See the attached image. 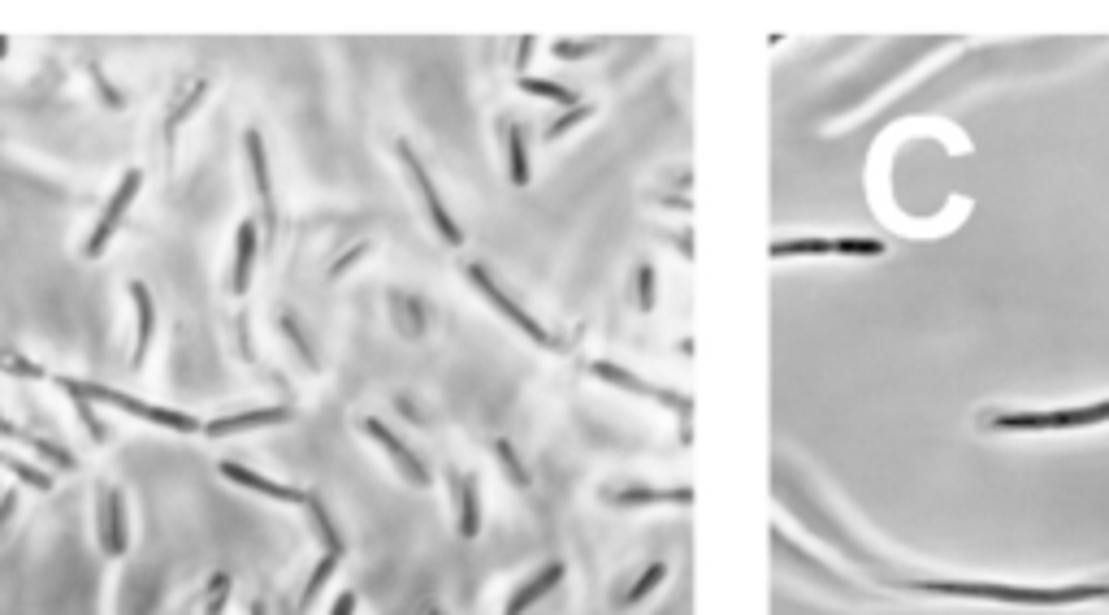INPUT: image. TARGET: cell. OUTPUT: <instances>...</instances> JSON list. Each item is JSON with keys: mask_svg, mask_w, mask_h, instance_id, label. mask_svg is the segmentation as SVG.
I'll return each mask as SVG.
<instances>
[{"mask_svg": "<svg viewBox=\"0 0 1109 615\" xmlns=\"http://www.w3.org/2000/svg\"><path fill=\"white\" fill-rule=\"evenodd\" d=\"M1097 425H1109V399L1075 403V408L997 412V416H988V429H997V434H1058V429H1097Z\"/></svg>", "mask_w": 1109, "mask_h": 615, "instance_id": "1", "label": "cell"}, {"mask_svg": "<svg viewBox=\"0 0 1109 615\" xmlns=\"http://www.w3.org/2000/svg\"><path fill=\"white\" fill-rule=\"evenodd\" d=\"M74 386L83 390V395H87L91 403H104V408H117V412L135 416V421H148V425H156V429H174V434H200V421H195L191 412H178V408H156V403H143V399L126 395V390H117V386L78 382V377H74Z\"/></svg>", "mask_w": 1109, "mask_h": 615, "instance_id": "2", "label": "cell"}, {"mask_svg": "<svg viewBox=\"0 0 1109 615\" xmlns=\"http://www.w3.org/2000/svg\"><path fill=\"white\" fill-rule=\"evenodd\" d=\"M464 278H468V282H473V286H477V295H481V299H486V304H490L494 312H499V317H503V321H512V325H516V330H520V334H525V338H529V343H538V347H546V351H559V343H555V334H551V330H546V325H542L538 317H533V312H525V308H520V304H516V299H512V295H507V291H503V286H499V282H494V278H490V273H486V269H481V265H464Z\"/></svg>", "mask_w": 1109, "mask_h": 615, "instance_id": "3", "label": "cell"}, {"mask_svg": "<svg viewBox=\"0 0 1109 615\" xmlns=\"http://www.w3.org/2000/svg\"><path fill=\"white\" fill-rule=\"evenodd\" d=\"M399 161H403V169H408V182H412V191L421 195V208H425V217H429V226L438 230V239L442 243H451V247H460L464 243V230H460V221L451 217V208L442 204V195H438V187H434V178H429V169H425V161L421 156L412 152V143H399Z\"/></svg>", "mask_w": 1109, "mask_h": 615, "instance_id": "4", "label": "cell"}, {"mask_svg": "<svg viewBox=\"0 0 1109 615\" xmlns=\"http://www.w3.org/2000/svg\"><path fill=\"white\" fill-rule=\"evenodd\" d=\"M139 191H143V169H126V174H122V182H117V191L109 195V204H104L100 221H96V226H91L87 243H83V256H87V260H100V256H104V247L113 243V234H117V226H122V221H126L130 204L139 200Z\"/></svg>", "mask_w": 1109, "mask_h": 615, "instance_id": "5", "label": "cell"}, {"mask_svg": "<svg viewBox=\"0 0 1109 615\" xmlns=\"http://www.w3.org/2000/svg\"><path fill=\"white\" fill-rule=\"evenodd\" d=\"M96 542L100 555L122 559L130 546V516H126V494L117 486H100L96 490Z\"/></svg>", "mask_w": 1109, "mask_h": 615, "instance_id": "6", "label": "cell"}, {"mask_svg": "<svg viewBox=\"0 0 1109 615\" xmlns=\"http://www.w3.org/2000/svg\"><path fill=\"white\" fill-rule=\"evenodd\" d=\"M889 243L884 239H863V234H850V239H776L772 243V260H793V256H884Z\"/></svg>", "mask_w": 1109, "mask_h": 615, "instance_id": "7", "label": "cell"}, {"mask_svg": "<svg viewBox=\"0 0 1109 615\" xmlns=\"http://www.w3.org/2000/svg\"><path fill=\"white\" fill-rule=\"evenodd\" d=\"M243 152H247V169H252V187L260 200V230H265L260 243H273L278 239V204H273V178H269V156H265L260 130H243Z\"/></svg>", "mask_w": 1109, "mask_h": 615, "instance_id": "8", "label": "cell"}, {"mask_svg": "<svg viewBox=\"0 0 1109 615\" xmlns=\"http://www.w3.org/2000/svg\"><path fill=\"white\" fill-rule=\"evenodd\" d=\"M360 429L377 442V447H382V455H386L390 464H395V473H399L403 481H408V486H416V490H425V486H429V468H425L421 460H416V451H412L408 442H403V438L395 434V429H386L382 421H377V416H364Z\"/></svg>", "mask_w": 1109, "mask_h": 615, "instance_id": "9", "label": "cell"}, {"mask_svg": "<svg viewBox=\"0 0 1109 615\" xmlns=\"http://www.w3.org/2000/svg\"><path fill=\"white\" fill-rule=\"evenodd\" d=\"M221 477H226V481H234V486H239V490H252V494H260V499H269V503L304 507V499H308V490H299V486H286V481H269V477H260L256 468L239 464V460H221Z\"/></svg>", "mask_w": 1109, "mask_h": 615, "instance_id": "10", "label": "cell"}, {"mask_svg": "<svg viewBox=\"0 0 1109 615\" xmlns=\"http://www.w3.org/2000/svg\"><path fill=\"white\" fill-rule=\"evenodd\" d=\"M295 412L291 408H247V412H226L217 421L200 425L204 438H230V434H252V429H269V425H291Z\"/></svg>", "mask_w": 1109, "mask_h": 615, "instance_id": "11", "label": "cell"}, {"mask_svg": "<svg viewBox=\"0 0 1109 615\" xmlns=\"http://www.w3.org/2000/svg\"><path fill=\"white\" fill-rule=\"evenodd\" d=\"M260 256V226L256 221H239L234 230V260H230V295H247Z\"/></svg>", "mask_w": 1109, "mask_h": 615, "instance_id": "12", "label": "cell"}, {"mask_svg": "<svg viewBox=\"0 0 1109 615\" xmlns=\"http://www.w3.org/2000/svg\"><path fill=\"white\" fill-rule=\"evenodd\" d=\"M590 373L598 377V382H607V386L624 390V395H637V399H655V403H668V408H676V403H681V408H689V399H676L672 390H659V386H650V382H642V377H633L629 369H620V364H611V360H594V364H590Z\"/></svg>", "mask_w": 1109, "mask_h": 615, "instance_id": "13", "label": "cell"}, {"mask_svg": "<svg viewBox=\"0 0 1109 615\" xmlns=\"http://www.w3.org/2000/svg\"><path fill=\"white\" fill-rule=\"evenodd\" d=\"M564 581V564H542L538 572H533V577H525L512 590V598H507V607H503V615H525L529 607H538L546 594H555V585Z\"/></svg>", "mask_w": 1109, "mask_h": 615, "instance_id": "14", "label": "cell"}, {"mask_svg": "<svg viewBox=\"0 0 1109 615\" xmlns=\"http://www.w3.org/2000/svg\"><path fill=\"white\" fill-rule=\"evenodd\" d=\"M130 304H135V351H130V369H139L152 351V334H156V304L152 291L143 282H130Z\"/></svg>", "mask_w": 1109, "mask_h": 615, "instance_id": "15", "label": "cell"}, {"mask_svg": "<svg viewBox=\"0 0 1109 615\" xmlns=\"http://www.w3.org/2000/svg\"><path fill=\"white\" fill-rule=\"evenodd\" d=\"M451 494H455V525H460V538H477V533H481V490H477V477L451 473Z\"/></svg>", "mask_w": 1109, "mask_h": 615, "instance_id": "16", "label": "cell"}, {"mask_svg": "<svg viewBox=\"0 0 1109 615\" xmlns=\"http://www.w3.org/2000/svg\"><path fill=\"white\" fill-rule=\"evenodd\" d=\"M0 438H13V442H22L26 451L31 455H39V460H44L48 468H57V473H74L78 468V460L65 447H57V442H48V438H35L31 429H22V425H9L5 421V429H0Z\"/></svg>", "mask_w": 1109, "mask_h": 615, "instance_id": "17", "label": "cell"}, {"mask_svg": "<svg viewBox=\"0 0 1109 615\" xmlns=\"http://www.w3.org/2000/svg\"><path fill=\"white\" fill-rule=\"evenodd\" d=\"M204 96H208V83H204V78H195V83L178 96L174 109H169V117H165V156H169V161H174V152H178V130L187 126V117L204 104Z\"/></svg>", "mask_w": 1109, "mask_h": 615, "instance_id": "18", "label": "cell"}, {"mask_svg": "<svg viewBox=\"0 0 1109 615\" xmlns=\"http://www.w3.org/2000/svg\"><path fill=\"white\" fill-rule=\"evenodd\" d=\"M499 139H503V152H507V178L516 182V187H525L529 182V148H525V130H520L512 117H503L499 122Z\"/></svg>", "mask_w": 1109, "mask_h": 615, "instance_id": "19", "label": "cell"}, {"mask_svg": "<svg viewBox=\"0 0 1109 615\" xmlns=\"http://www.w3.org/2000/svg\"><path fill=\"white\" fill-rule=\"evenodd\" d=\"M304 512H308V525H312V533H317V538H321V551H325V555H347V542H343V533H338L334 516L325 512V503L317 499V494H308V499H304Z\"/></svg>", "mask_w": 1109, "mask_h": 615, "instance_id": "20", "label": "cell"}, {"mask_svg": "<svg viewBox=\"0 0 1109 615\" xmlns=\"http://www.w3.org/2000/svg\"><path fill=\"white\" fill-rule=\"evenodd\" d=\"M57 386H61V395L74 403V412H78V421H83L87 438H91V442H104V438H109V429H104V421L96 416V403H91V399L83 395V390L74 386V377H57Z\"/></svg>", "mask_w": 1109, "mask_h": 615, "instance_id": "21", "label": "cell"}, {"mask_svg": "<svg viewBox=\"0 0 1109 615\" xmlns=\"http://www.w3.org/2000/svg\"><path fill=\"white\" fill-rule=\"evenodd\" d=\"M0 468H5V473H13V477H18L22 486L39 490V494H48L52 486H57V481H52V473H48V468H39V464H31V460H22V455H13L9 447H0Z\"/></svg>", "mask_w": 1109, "mask_h": 615, "instance_id": "22", "label": "cell"}, {"mask_svg": "<svg viewBox=\"0 0 1109 615\" xmlns=\"http://www.w3.org/2000/svg\"><path fill=\"white\" fill-rule=\"evenodd\" d=\"M607 503L620 507H642V503H689L694 494L689 490H603Z\"/></svg>", "mask_w": 1109, "mask_h": 615, "instance_id": "23", "label": "cell"}, {"mask_svg": "<svg viewBox=\"0 0 1109 615\" xmlns=\"http://www.w3.org/2000/svg\"><path fill=\"white\" fill-rule=\"evenodd\" d=\"M520 91H525V96H542V100H555L559 109H577L581 104V96L572 87H564V83H551V78H520Z\"/></svg>", "mask_w": 1109, "mask_h": 615, "instance_id": "24", "label": "cell"}, {"mask_svg": "<svg viewBox=\"0 0 1109 615\" xmlns=\"http://www.w3.org/2000/svg\"><path fill=\"white\" fill-rule=\"evenodd\" d=\"M338 564H343V555H325V551H321L317 568H312V577H308V585H304V598H299V611H308V607L325 594V585H330V577L338 572Z\"/></svg>", "mask_w": 1109, "mask_h": 615, "instance_id": "25", "label": "cell"}, {"mask_svg": "<svg viewBox=\"0 0 1109 615\" xmlns=\"http://www.w3.org/2000/svg\"><path fill=\"white\" fill-rule=\"evenodd\" d=\"M0 373H9V377H22V382H39V377H48V373L39 369L35 360H26L18 347H0Z\"/></svg>", "mask_w": 1109, "mask_h": 615, "instance_id": "26", "label": "cell"}, {"mask_svg": "<svg viewBox=\"0 0 1109 615\" xmlns=\"http://www.w3.org/2000/svg\"><path fill=\"white\" fill-rule=\"evenodd\" d=\"M663 577H668V564H650V568L642 572V577L633 581V590L624 594V607H637L642 598H650V594H655V585H659Z\"/></svg>", "mask_w": 1109, "mask_h": 615, "instance_id": "27", "label": "cell"}, {"mask_svg": "<svg viewBox=\"0 0 1109 615\" xmlns=\"http://www.w3.org/2000/svg\"><path fill=\"white\" fill-rule=\"evenodd\" d=\"M594 117V104H577V109H568L564 117H555L551 126H546V139H564V135H572V130H577L581 122H590Z\"/></svg>", "mask_w": 1109, "mask_h": 615, "instance_id": "28", "label": "cell"}, {"mask_svg": "<svg viewBox=\"0 0 1109 615\" xmlns=\"http://www.w3.org/2000/svg\"><path fill=\"white\" fill-rule=\"evenodd\" d=\"M226 598H230V577H226V572L208 577V590H204V615H221V611H226Z\"/></svg>", "mask_w": 1109, "mask_h": 615, "instance_id": "29", "label": "cell"}, {"mask_svg": "<svg viewBox=\"0 0 1109 615\" xmlns=\"http://www.w3.org/2000/svg\"><path fill=\"white\" fill-rule=\"evenodd\" d=\"M494 455H499V464L507 468V473H512V486H529V473L520 468L516 451H512V442H494Z\"/></svg>", "mask_w": 1109, "mask_h": 615, "instance_id": "30", "label": "cell"}, {"mask_svg": "<svg viewBox=\"0 0 1109 615\" xmlns=\"http://www.w3.org/2000/svg\"><path fill=\"white\" fill-rule=\"evenodd\" d=\"M637 304H642V312L655 308V269L650 265L637 269Z\"/></svg>", "mask_w": 1109, "mask_h": 615, "instance_id": "31", "label": "cell"}, {"mask_svg": "<svg viewBox=\"0 0 1109 615\" xmlns=\"http://www.w3.org/2000/svg\"><path fill=\"white\" fill-rule=\"evenodd\" d=\"M603 44H598V39H590V44H568V39H559L555 44V57L559 61H581V57H590V52H598Z\"/></svg>", "mask_w": 1109, "mask_h": 615, "instance_id": "32", "label": "cell"}, {"mask_svg": "<svg viewBox=\"0 0 1109 615\" xmlns=\"http://www.w3.org/2000/svg\"><path fill=\"white\" fill-rule=\"evenodd\" d=\"M356 603H360V598H356V590H343V594L334 598L330 615H356Z\"/></svg>", "mask_w": 1109, "mask_h": 615, "instance_id": "33", "label": "cell"}, {"mask_svg": "<svg viewBox=\"0 0 1109 615\" xmlns=\"http://www.w3.org/2000/svg\"><path fill=\"white\" fill-rule=\"evenodd\" d=\"M13 512H18V494L9 490V494H0V529L9 525V516H13Z\"/></svg>", "mask_w": 1109, "mask_h": 615, "instance_id": "34", "label": "cell"}, {"mask_svg": "<svg viewBox=\"0 0 1109 615\" xmlns=\"http://www.w3.org/2000/svg\"><path fill=\"white\" fill-rule=\"evenodd\" d=\"M364 252H369V247H356V252H351V256H343V260H338V265H334V278H343V273H347L351 265H356V260H360Z\"/></svg>", "mask_w": 1109, "mask_h": 615, "instance_id": "35", "label": "cell"}, {"mask_svg": "<svg viewBox=\"0 0 1109 615\" xmlns=\"http://www.w3.org/2000/svg\"><path fill=\"white\" fill-rule=\"evenodd\" d=\"M5 57H9V39H0V61H5Z\"/></svg>", "mask_w": 1109, "mask_h": 615, "instance_id": "36", "label": "cell"}, {"mask_svg": "<svg viewBox=\"0 0 1109 615\" xmlns=\"http://www.w3.org/2000/svg\"><path fill=\"white\" fill-rule=\"evenodd\" d=\"M247 615H265V607H260V603H252V607H247Z\"/></svg>", "mask_w": 1109, "mask_h": 615, "instance_id": "37", "label": "cell"}, {"mask_svg": "<svg viewBox=\"0 0 1109 615\" xmlns=\"http://www.w3.org/2000/svg\"><path fill=\"white\" fill-rule=\"evenodd\" d=\"M0 429H5V416H0ZM0 442H5V438H0Z\"/></svg>", "mask_w": 1109, "mask_h": 615, "instance_id": "38", "label": "cell"}, {"mask_svg": "<svg viewBox=\"0 0 1109 615\" xmlns=\"http://www.w3.org/2000/svg\"><path fill=\"white\" fill-rule=\"evenodd\" d=\"M434 615H438V611H434Z\"/></svg>", "mask_w": 1109, "mask_h": 615, "instance_id": "39", "label": "cell"}]
</instances>
